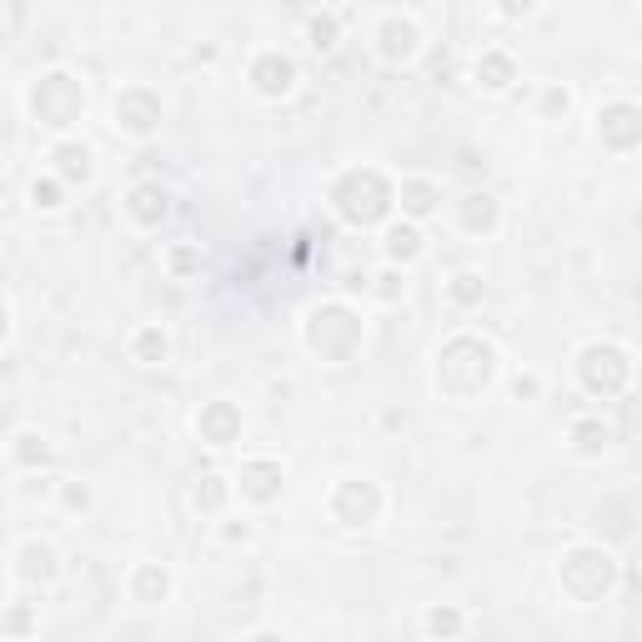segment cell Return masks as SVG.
<instances>
[{"mask_svg":"<svg viewBox=\"0 0 642 642\" xmlns=\"http://www.w3.org/2000/svg\"><path fill=\"white\" fill-rule=\"evenodd\" d=\"M251 81H256V91H261V96H286V91H291V81H297V66H291L286 55H261V61H256V71H251Z\"/></svg>","mask_w":642,"mask_h":642,"instance_id":"6da1fadb","label":"cell"},{"mask_svg":"<svg viewBox=\"0 0 642 642\" xmlns=\"http://www.w3.org/2000/svg\"><path fill=\"white\" fill-rule=\"evenodd\" d=\"M382 50L391 55V61H396V55H412V50H417V25L391 16V21L382 25Z\"/></svg>","mask_w":642,"mask_h":642,"instance_id":"7a4b0ae2","label":"cell"},{"mask_svg":"<svg viewBox=\"0 0 642 642\" xmlns=\"http://www.w3.org/2000/svg\"><path fill=\"white\" fill-rule=\"evenodd\" d=\"M477 76H487V86H507L512 61H507V55H487V61H477Z\"/></svg>","mask_w":642,"mask_h":642,"instance_id":"3957f363","label":"cell"},{"mask_svg":"<svg viewBox=\"0 0 642 642\" xmlns=\"http://www.w3.org/2000/svg\"><path fill=\"white\" fill-rule=\"evenodd\" d=\"M417 251H422V236L412 226H396L391 231V256H417Z\"/></svg>","mask_w":642,"mask_h":642,"instance_id":"277c9868","label":"cell"},{"mask_svg":"<svg viewBox=\"0 0 642 642\" xmlns=\"http://www.w3.org/2000/svg\"><path fill=\"white\" fill-rule=\"evenodd\" d=\"M61 161H66V171H71V176H81V181L91 176V166H86V161H91V151H86V146H66V151H61Z\"/></svg>","mask_w":642,"mask_h":642,"instance_id":"5b68a950","label":"cell"},{"mask_svg":"<svg viewBox=\"0 0 642 642\" xmlns=\"http://www.w3.org/2000/svg\"><path fill=\"white\" fill-rule=\"evenodd\" d=\"M131 201H136V211H141V216H156V211H166V196H161L156 186H141Z\"/></svg>","mask_w":642,"mask_h":642,"instance_id":"8992f818","label":"cell"},{"mask_svg":"<svg viewBox=\"0 0 642 642\" xmlns=\"http://www.w3.org/2000/svg\"><path fill=\"white\" fill-rule=\"evenodd\" d=\"M406 211H417V216L432 211V191L427 186H406Z\"/></svg>","mask_w":642,"mask_h":642,"instance_id":"52a82bcc","label":"cell"},{"mask_svg":"<svg viewBox=\"0 0 642 642\" xmlns=\"http://www.w3.org/2000/svg\"><path fill=\"white\" fill-rule=\"evenodd\" d=\"M466 221H472V226H487V221H492V196H472V211H466Z\"/></svg>","mask_w":642,"mask_h":642,"instance_id":"ba28073f","label":"cell"},{"mask_svg":"<svg viewBox=\"0 0 642 642\" xmlns=\"http://www.w3.org/2000/svg\"><path fill=\"white\" fill-rule=\"evenodd\" d=\"M306 30H311V45H316V50H326V45H331V21H311Z\"/></svg>","mask_w":642,"mask_h":642,"instance_id":"9c48e42d","label":"cell"},{"mask_svg":"<svg viewBox=\"0 0 642 642\" xmlns=\"http://www.w3.org/2000/svg\"><path fill=\"white\" fill-rule=\"evenodd\" d=\"M452 291H457V297H462V302H472V297H477V291H482V286H477V276H457V286H452Z\"/></svg>","mask_w":642,"mask_h":642,"instance_id":"30bf717a","label":"cell"},{"mask_svg":"<svg viewBox=\"0 0 642 642\" xmlns=\"http://www.w3.org/2000/svg\"><path fill=\"white\" fill-rule=\"evenodd\" d=\"M427 627H432V632H452V627H457V612H432Z\"/></svg>","mask_w":642,"mask_h":642,"instance_id":"8fae6325","label":"cell"},{"mask_svg":"<svg viewBox=\"0 0 642 642\" xmlns=\"http://www.w3.org/2000/svg\"><path fill=\"white\" fill-rule=\"evenodd\" d=\"M35 201L40 206H61V201H55V186H40V181H35Z\"/></svg>","mask_w":642,"mask_h":642,"instance_id":"7c38bea8","label":"cell"}]
</instances>
